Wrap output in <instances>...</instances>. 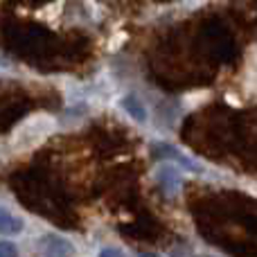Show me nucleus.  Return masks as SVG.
<instances>
[{"instance_id": "nucleus-4", "label": "nucleus", "mask_w": 257, "mask_h": 257, "mask_svg": "<svg viewBox=\"0 0 257 257\" xmlns=\"http://www.w3.org/2000/svg\"><path fill=\"white\" fill-rule=\"evenodd\" d=\"M122 108H124V111L133 117V120L140 122V124H142V122H147V108H145V104H142L138 97H133V95H126V97L122 99Z\"/></svg>"}, {"instance_id": "nucleus-5", "label": "nucleus", "mask_w": 257, "mask_h": 257, "mask_svg": "<svg viewBox=\"0 0 257 257\" xmlns=\"http://www.w3.org/2000/svg\"><path fill=\"white\" fill-rule=\"evenodd\" d=\"M158 181L163 183V187L167 192H176L178 185H181V178H178V174L174 172V167H163L158 172Z\"/></svg>"}, {"instance_id": "nucleus-1", "label": "nucleus", "mask_w": 257, "mask_h": 257, "mask_svg": "<svg viewBox=\"0 0 257 257\" xmlns=\"http://www.w3.org/2000/svg\"><path fill=\"white\" fill-rule=\"evenodd\" d=\"M36 246H39L41 255H54V257L75 255L72 244L68 239H63V237H59V235H43L39 241H36Z\"/></svg>"}, {"instance_id": "nucleus-3", "label": "nucleus", "mask_w": 257, "mask_h": 257, "mask_svg": "<svg viewBox=\"0 0 257 257\" xmlns=\"http://www.w3.org/2000/svg\"><path fill=\"white\" fill-rule=\"evenodd\" d=\"M154 156H158V158H172V160H176V163L185 165L187 169H194V172H199V167H196V165L192 163L190 158H185L181 151L174 149V147H169V145H154Z\"/></svg>"}, {"instance_id": "nucleus-7", "label": "nucleus", "mask_w": 257, "mask_h": 257, "mask_svg": "<svg viewBox=\"0 0 257 257\" xmlns=\"http://www.w3.org/2000/svg\"><path fill=\"white\" fill-rule=\"evenodd\" d=\"M99 255H102V257H108V255L120 257V255H122V250H120V248H102V250H99Z\"/></svg>"}, {"instance_id": "nucleus-2", "label": "nucleus", "mask_w": 257, "mask_h": 257, "mask_svg": "<svg viewBox=\"0 0 257 257\" xmlns=\"http://www.w3.org/2000/svg\"><path fill=\"white\" fill-rule=\"evenodd\" d=\"M21 232H23V219L12 214L9 210L0 208V235L14 237V235H21Z\"/></svg>"}, {"instance_id": "nucleus-6", "label": "nucleus", "mask_w": 257, "mask_h": 257, "mask_svg": "<svg viewBox=\"0 0 257 257\" xmlns=\"http://www.w3.org/2000/svg\"><path fill=\"white\" fill-rule=\"evenodd\" d=\"M16 253L18 250H16V246H14L12 241H0V257H12Z\"/></svg>"}]
</instances>
